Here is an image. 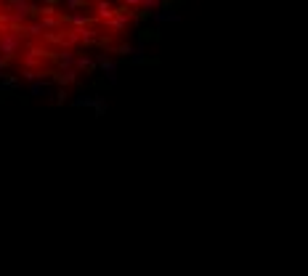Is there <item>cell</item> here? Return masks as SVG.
<instances>
[{
  "mask_svg": "<svg viewBox=\"0 0 308 276\" xmlns=\"http://www.w3.org/2000/svg\"><path fill=\"white\" fill-rule=\"evenodd\" d=\"M64 22H69L75 29H85V27L90 24V19H88V16H83V14H72L69 19H64Z\"/></svg>",
  "mask_w": 308,
  "mask_h": 276,
  "instance_id": "ba28073f",
  "label": "cell"
},
{
  "mask_svg": "<svg viewBox=\"0 0 308 276\" xmlns=\"http://www.w3.org/2000/svg\"><path fill=\"white\" fill-rule=\"evenodd\" d=\"M112 51H117V54H133L130 45H117V48H112Z\"/></svg>",
  "mask_w": 308,
  "mask_h": 276,
  "instance_id": "9a60e30c",
  "label": "cell"
},
{
  "mask_svg": "<svg viewBox=\"0 0 308 276\" xmlns=\"http://www.w3.org/2000/svg\"><path fill=\"white\" fill-rule=\"evenodd\" d=\"M88 3H90V5H96V3H101V0H88Z\"/></svg>",
  "mask_w": 308,
  "mask_h": 276,
  "instance_id": "ac0fdd59",
  "label": "cell"
},
{
  "mask_svg": "<svg viewBox=\"0 0 308 276\" xmlns=\"http://www.w3.org/2000/svg\"><path fill=\"white\" fill-rule=\"evenodd\" d=\"M75 64H77V67H80V69H93V67H96V64L90 61V58H85V56H83V58H77Z\"/></svg>",
  "mask_w": 308,
  "mask_h": 276,
  "instance_id": "4fadbf2b",
  "label": "cell"
},
{
  "mask_svg": "<svg viewBox=\"0 0 308 276\" xmlns=\"http://www.w3.org/2000/svg\"><path fill=\"white\" fill-rule=\"evenodd\" d=\"M77 37H80V43H85V45H93V43H98V29H77Z\"/></svg>",
  "mask_w": 308,
  "mask_h": 276,
  "instance_id": "52a82bcc",
  "label": "cell"
},
{
  "mask_svg": "<svg viewBox=\"0 0 308 276\" xmlns=\"http://www.w3.org/2000/svg\"><path fill=\"white\" fill-rule=\"evenodd\" d=\"M114 16V5L109 3V0H101V3H96V22H109V19Z\"/></svg>",
  "mask_w": 308,
  "mask_h": 276,
  "instance_id": "277c9868",
  "label": "cell"
},
{
  "mask_svg": "<svg viewBox=\"0 0 308 276\" xmlns=\"http://www.w3.org/2000/svg\"><path fill=\"white\" fill-rule=\"evenodd\" d=\"M56 54L51 48H40V45H29L27 48V54L22 56V67L24 72H37V75H43V69H45V64L48 61H54Z\"/></svg>",
  "mask_w": 308,
  "mask_h": 276,
  "instance_id": "6da1fadb",
  "label": "cell"
},
{
  "mask_svg": "<svg viewBox=\"0 0 308 276\" xmlns=\"http://www.w3.org/2000/svg\"><path fill=\"white\" fill-rule=\"evenodd\" d=\"M67 5H69V11H75V8H83V5H88V0H67Z\"/></svg>",
  "mask_w": 308,
  "mask_h": 276,
  "instance_id": "5bb4252c",
  "label": "cell"
},
{
  "mask_svg": "<svg viewBox=\"0 0 308 276\" xmlns=\"http://www.w3.org/2000/svg\"><path fill=\"white\" fill-rule=\"evenodd\" d=\"M48 75H54V72H48ZM54 80L58 85H69V83L77 80V72L75 69H64V72H58V75H54Z\"/></svg>",
  "mask_w": 308,
  "mask_h": 276,
  "instance_id": "8992f818",
  "label": "cell"
},
{
  "mask_svg": "<svg viewBox=\"0 0 308 276\" xmlns=\"http://www.w3.org/2000/svg\"><path fill=\"white\" fill-rule=\"evenodd\" d=\"M128 24H130L128 8H114V16L109 19V22H104L101 27L107 29V32H112V35H122V32L128 29Z\"/></svg>",
  "mask_w": 308,
  "mask_h": 276,
  "instance_id": "3957f363",
  "label": "cell"
},
{
  "mask_svg": "<svg viewBox=\"0 0 308 276\" xmlns=\"http://www.w3.org/2000/svg\"><path fill=\"white\" fill-rule=\"evenodd\" d=\"M122 3H125V5H139L141 0H122Z\"/></svg>",
  "mask_w": 308,
  "mask_h": 276,
  "instance_id": "2e32d148",
  "label": "cell"
},
{
  "mask_svg": "<svg viewBox=\"0 0 308 276\" xmlns=\"http://www.w3.org/2000/svg\"><path fill=\"white\" fill-rule=\"evenodd\" d=\"M40 27H43V35H45V32H54V29H61L64 27V19L45 16V19H40Z\"/></svg>",
  "mask_w": 308,
  "mask_h": 276,
  "instance_id": "5b68a950",
  "label": "cell"
},
{
  "mask_svg": "<svg viewBox=\"0 0 308 276\" xmlns=\"http://www.w3.org/2000/svg\"><path fill=\"white\" fill-rule=\"evenodd\" d=\"M139 5H141V8H143V11H146V14H149V11H154V8H157V5H160V0H141V3H139Z\"/></svg>",
  "mask_w": 308,
  "mask_h": 276,
  "instance_id": "7c38bea8",
  "label": "cell"
},
{
  "mask_svg": "<svg viewBox=\"0 0 308 276\" xmlns=\"http://www.w3.org/2000/svg\"><path fill=\"white\" fill-rule=\"evenodd\" d=\"M56 58L61 61V67H64V69H72V64H75V56H72L69 51H58Z\"/></svg>",
  "mask_w": 308,
  "mask_h": 276,
  "instance_id": "30bf717a",
  "label": "cell"
},
{
  "mask_svg": "<svg viewBox=\"0 0 308 276\" xmlns=\"http://www.w3.org/2000/svg\"><path fill=\"white\" fill-rule=\"evenodd\" d=\"M19 51H22V37L14 35V32H8V29L0 32V58H3V61H11Z\"/></svg>",
  "mask_w": 308,
  "mask_h": 276,
  "instance_id": "7a4b0ae2",
  "label": "cell"
},
{
  "mask_svg": "<svg viewBox=\"0 0 308 276\" xmlns=\"http://www.w3.org/2000/svg\"><path fill=\"white\" fill-rule=\"evenodd\" d=\"M0 5H3V0H0Z\"/></svg>",
  "mask_w": 308,
  "mask_h": 276,
  "instance_id": "d6986e66",
  "label": "cell"
},
{
  "mask_svg": "<svg viewBox=\"0 0 308 276\" xmlns=\"http://www.w3.org/2000/svg\"><path fill=\"white\" fill-rule=\"evenodd\" d=\"M98 64H101V69H104V72H107V75H109V77H114V64H112V61H109V58H107V56H101V58H98Z\"/></svg>",
  "mask_w": 308,
  "mask_h": 276,
  "instance_id": "8fae6325",
  "label": "cell"
},
{
  "mask_svg": "<svg viewBox=\"0 0 308 276\" xmlns=\"http://www.w3.org/2000/svg\"><path fill=\"white\" fill-rule=\"evenodd\" d=\"M24 35H27V37H43V27H40V22H29V24H24Z\"/></svg>",
  "mask_w": 308,
  "mask_h": 276,
  "instance_id": "9c48e42d",
  "label": "cell"
},
{
  "mask_svg": "<svg viewBox=\"0 0 308 276\" xmlns=\"http://www.w3.org/2000/svg\"><path fill=\"white\" fill-rule=\"evenodd\" d=\"M5 64H8V61H3V58H0V69H5Z\"/></svg>",
  "mask_w": 308,
  "mask_h": 276,
  "instance_id": "e0dca14e",
  "label": "cell"
}]
</instances>
